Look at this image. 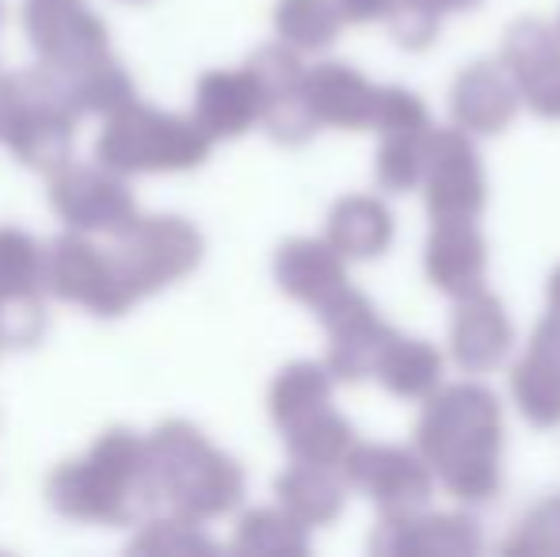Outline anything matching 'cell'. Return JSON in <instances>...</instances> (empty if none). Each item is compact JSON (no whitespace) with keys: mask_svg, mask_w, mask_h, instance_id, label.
Listing matches in <instances>:
<instances>
[{"mask_svg":"<svg viewBox=\"0 0 560 557\" xmlns=\"http://www.w3.org/2000/svg\"><path fill=\"white\" fill-rule=\"evenodd\" d=\"M23 107H27L23 81L20 77H0V141H4V146H8V138L15 135V127H20Z\"/></svg>","mask_w":560,"mask_h":557,"instance_id":"cell-36","label":"cell"},{"mask_svg":"<svg viewBox=\"0 0 560 557\" xmlns=\"http://www.w3.org/2000/svg\"><path fill=\"white\" fill-rule=\"evenodd\" d=\"M210 550H214V543L187 515L149 523L130 543V554H210Z\"/></svg>","mask_w":560,"mask_h":557,"instance_id":"cell-33","label":"cell"},{"mask_svg":"<svg viewBox=\"0 0 560 557\" xmlns=\"http://www.w3.org/2000/svg\"><path fill=\"white\" fill-rule=\"evenodd\" d=\"M210 138L199 119L168 115L133 100L130 107L107 115V127L96 141V156L107 169L133 172H187L210 156Z\"/></svg>","mask_w":560,"mask_h":557,"instance_id":"cell-4","label":"cell"},{"mask_svg":"<svg viewBox=\"0 0 560 557\" xmlns=\"http://www.w3.org/2000/svg\"><path fill=\"white\" fill-rule=\"evenodd\" d=\"M149 474L161 500L195 523L233 512L244 492L241 466L187 420H164L149 436Z\"/></svg>","mask_w":560,"mask_h":557,"instance_id":"cell-3","label":"cell"},{"mask_svg":"<svg viewBox=\"0 0 560 557\" xmlns=\"http://www.w3.org/2000/svg\"><path fill=\"white\" fill-rule=\"evenodd\" d=\"M264 96V127L282 146H302L320 127L305 104V69L290 46H264L252 54L248 66Z\"/></svg>","mask_w":560,"mask_h":557,"instance_id":"cell-12","label":"cell"},{"mask_svg":"<svg viewBox=\"0 0 560 557\" xmlns=\"http://www.w3.org/2000/svg\"><path fill=\"white\" fill-rule=\"evenodd\" d=\"M389 27L397 35V43L423 50L439 31V12L431 4H423V0H397L389 12Z\"/></svg>","mask_w":560,"mask_h":557,"instance_id":"cell-35","label":"cell"},{"mask_svg":"<svg viewBox=\"0 0 560 557\" xmlns=\"http://www.w3.org/2000/svg\"><path fill=\"white\" fill-rule=\"evenodd\" d=\"M43 290V248L23 230H0V302Z\"/></svg>","mask_w":560,"mask_h":557,"instance_id":"cell-32","label":"cell"},{"mask_svg":"<svg viewBox=\"0 0 560 557\" xmlns=\"http://www.w3.org/2000/svg\"><path fill=\"white\" fill-rule=\"evenodd\" d=\"M23 27L38 58L66 73L107 54V27L84 0H27Z\"/></svg>","mask_w":560,"mask_h":557,"instance_id":"cell-9","label":"cell"},{"mask_svg":"<svg viewBox=\"0 0 560 557\" xmlns=\"http://www.w3.org/2000/svg\"><path fill=\"white\" fill-rule=\"evenodd\" d=\"M69 84H73V100H77V107H81V115H115L138 100L133 96L130 73L118 66L112 54L73 69Z\"/></svg>","mask_w":560,"mask_h":557,"instance_id":"cell-29","label":"cell"},{"mask_svg":"<svg viewBox=\"0 0 560 557\" xmlns=\"http://www.w3.org/2000/svg\"><path fill=\"white\" fill-rule=\"evenodd\" d=\"M423 179L435 222H472L485 210V176L465 130H431Z\"/></svg>","mask_w":560,"mask_h":557,"instance_id":"cell-10","label":"cell"},{"mask_svg":"<svg viewBox=\"0 0 560 557\" xmlns=\"http://www.w3.org/2000/svg\"><path fill=\"white\" fill-rule=\"evenodd\" d=\"M50 202L73 230L122 237L141 222L122 172L100 164H66L50 179Z\"/></svg>","mask_w":560,"mask_h":557,"instance_id":"cell-7","label":"cell"},{"mask_svg":"<svg viewBox=\"0 0 560 557\" xmlns=\"http://www.w3.org/2000/svg\"><path fill=\"white\" fill-rule=\"evenodd\" d=\"M43 290L61 302L89 305L96 317H118L133 305L115 276L112 256L100 253L81 233L50 241L43 253Z\"/></svg>","mask_w":560,"mask_h":557,"instance_id":"cell-8","label":"cell"},{"mask_svg":"<svg viewBox=\"0 0 560 557\" xmlns=\"http://www.w3.org/2000/svg\"><path fill=\"white\" fill-rule=\"evenodd\" d=\"M343 477L354 489L370 492L385 515H412L431 497V466L397 446H351Z\"/></svg>","mask_w":560,"mask_h":557,"instance_id":"cell-13","label":"cell"},{"mask_svg":"<svg viewBox=\"0 0 560 557\" xmlns=\"http://www.w3.org/2000/svg\"><path fill=\"white\" fill-rule=\"evenodd\" d=\"M46 500L77 523L126 527L161 500L149 474V439L130 428H112L84 459L61 462L46 481Z\"/></svg>","mask_w":560,"mask_h":557,"instance_id":"cell-1","label":"cell"},{"mask_svg":"<svg viewBox=\"0 0 560 557\" xmlns=\"http://www.w3.org/2000/svg\"><path fill=\"white\" fill-rule=\"evenodd\" d=\"M279 492V504L287 508L294 520H302L305 527H320V523H332L343 508V481L332 474V466H310V462H298L287 474L275 481Z\"/></svg>","mask_w":560,"mask_h":557,"instance_id":"cell-23","label":"cell"},{"mask_svg":"<svg viewBox=\"0 0 560 557\" xmlns=\"http://www.w3.org/2000/svg\"><path fill=\"white\" fill-rule=\"evenodd\" d=\"M485 237L472 230V222H435L428 241V276L439 290L454 298H469L485 282Z\"/></svg>","mask_w":560,"mask_h":557,"instance_id":"cell-20","label":"cell"},{"mask_svg":"<svg viewBox=\"0 0 560 557\" xmlns=\"http://www.w3.org/2000/svg\"><path fill=\"white\" fill-rule=\"evenodd\" d=\"M549 313H560V271L549 282Z\"/></svg>","mask_w":560,"mask_h":557,"instance_id":"cell-39","label":"cell"},{"mask_svg":"<svg viewBox=\"0 0 560 557\" xmlns=\"http://www.w3.org/2000/svg\"><path fill=\"white\" fill-rule=\"evenodd\" d=\"M439 374H443L439 351L428 348L423 340H405V336H393L382 363H377V379L397 397L431 394V390L439 386Z\"/></svg>","mask_w":560,"mask_h":557,"instance_id":"cell-26","label":"cell"},{"mask_svg":"<svg viewBox=\"0 0 560 557\" xmlns=\"http://www.w3.org/2000/svg\"><path fill=\"white\" fill-rule=\"evenodd\" d=\"M195 119L210 138H241L264 119V96L248 69H214L195 89Z\"/></svg>","mask_w":560,"mask_h":557,"instance_id":"cell-16","label":"cell"},{"mask_svg":"<svg viewBox=\"0 0 560 557\" xmlns=\"http://www.w3.org/2000/svg\"><path fill=\"white\" fill-rule=\"evenodd\" d=\"M423 4H431L435 12H457V8H472L477 0H423Z\"/></svg>","mask_w":560,"mask_h":557,"instance_id":"cell-38","label":"cell"},{"mask_svg":"<svg viewBox=\"0 0 560 557\" xmlns=\"http://www.w3.org/2000/svg\"><path fill=\"white\" fill-rule=\"evenodd\" d=\"M508 554H557L560 557V497H549L518 523Z\"/></svg>","mask_w":560,"mask_h":557,"instance_id":"cell-34","label":"cell"},{"mask_svg":"<svg viewBox=\"0 0 560 557\" xmlns=\"http://www.w3.org/2000/svg\"><path fill=\"white\" fill-rule=\"evenodd\" d=\"M389 237H393L389 210L377 199H366V195L336 202V210L328 214V245H332L339 256H359V260H366V256L385 253Z\"/></svg>","mask_w":560,"mask_h":557,"instance_id":"cell-24","label":"cell"},{"mask_svg":"<svg viewBox=\"0 0 560 557\" xmlns=\"http://www.w3.org/2000/svg\"><path fill=\"white\" fill-rule=\"evenodd\" d=\"M377 96L382 89H374L366 77L347 66H317L305 73V104H310L313 119L328 123V127H374Z\"/></svg>","mask_w":560,"mask_h":557,"instance_id":"cell-17","label":"cell"},{"mask_svg":"<svg viewBox=\"0 0 560 557\" xmlns=\"http://www.w3.org/2000/svg\"><path fill=\"white\" fill-rule=\"evenodd\" d=\"M431 127H400L382 130V153H377V179L385 192H408L423 176Z\"/></svg>","mask_w":560,"mask_h":557,"instance_id":"cell-31","label":"cell"},{"mask_svg":"<svg viewBox=\"0 0 560 557\" xmlns=\"http://www.w3.org/2000/svg\"><path fill=\"white\" fill-rule=\"evenodd\" d=\"M267 405H271L275 423L287 431L290 423L313 417V413L332 405V371H328V367H317V363L287 367V371L275 379Z\"/></svg>","mask_w":560,"mask_h":557,"instance_id":"cell-25","label":"cell"},{"mask_svg":"<svg viewBox=\"0 0 560 557\" xmlns=\"http://www.w3.org/2000/svg\"><path fill=\"white\" fill-rule=\"evenodd\" d=\"M503 66H508L518 96L541 119H560V43L546 23H515L503 43Z\"/></svg>","mask_w":560,"mask_h":557,"instance_id":"cell-14","label":"cell"},{"mask_svg":"<svg viewBox=\"0 0 560 557\" xmlns=\"http://www.w3.org/2000/svg\"><path fill=\"white\" fill-rule=\"evenodd\" d=\"M397 0H336L343 23H370V20H389Z\"/></svg>","mask_w":560,"mask_h":557,"instance_id":"cell-37","label":"cell"},{"mask_svg":"<svg viewBox=\"0 0 560 557\" xmlns=\"http://www.w3.org/2000/svg\"><path fill=\"white\" fill-rule=\"evenodd\" d=\"M339 23L336 0H279L275 8V27L294 50H325L339 35Z\"/></svg>","mask_w":560,"mask_h":557,"instance_id":"cell-30","label":"cell"},{"mask_svg":"<svg viewBox=\"0 0 560 557\" xmlns=\"http://www.w3.org/2000/svg\"><path fill=\"white\" fill-rule=\"evenodd\" d=\"M0 348H4V336H0Z\"/></svg>","mask_w":560,"mask_h":557,"instance_id":"cell-40","label":"cell"},{"mask_svg":"<svg viewBox=\"0 0 560 557\" xmlns=\"http://www.w3.org/2000/svg\"><path fill=\"white\" fill-rule=\"evenodd\" d=\"M287 446L294 454V462H310V466H343V459L351 454V423L336 417L332 409H320L313 417L298 420L287 428Z\"/></svg>","mask_w":560,"mask_h":557,"instance_id":"cell-28","label":"cell"},{"mask_svg":"<svg viewBox=\"0 0 560 557\" xmlns=\"http://www.w3.org/2000/svg\"><path fill=\"white\" fill-rule=\"evenodd\" d=\"M305 546H310L305 523L294 520L287 508H256V512H244L233 531L236 554L287 557V554H305Z\"/></svg>","mask_w":560,"mask_h":557,"instance_id":"cell-27","label":"cell"},{"mask_svg":"<svg viewBox=\"0 0 560 557\" xmlns=\"http://www.w3.org/2000/svg\"><path fill=\"white\" fill-rule=\"evenodd\" d=\"M23 81V119L15 127V135L8 138V149L20 156L27 169L35 172H61L73 161V123L81 115L73 100V84L69 73L50 61L20 73Z\"/></svg>","mask_w":560,"mask_h":557,"instance_id":"cell-6","label":"cell"},{"mask_svg":"<svg viewBox=\"0 0 560 557\" xmlns=\"http://www.w3.org/2000/svg\"><path fill=\"white\" fill-rule=\"evenodd\" d=\"M317 313L328 328V371H332V379L359 382L366 374H377V363L397 333L377 321L374 305L362 294H354L351 287H343Z\"/></svg>","mask_w":560,"mask_h":557,"instance_id":"cell-11","label":"cell"},{"mask_svg":"<svg viewBox=\"0 0 560 557\" xmlns=\"http://www.w3.org/2000/svg\"><path fill=\"white\" fill-rule=\"evenodd\" d=\"M511 390L530 423L549 428L560 420V313H549L538 325L530 348L511 374Z\"/></svg>","mask_w":560,"mask_h":557,"instance_id":"cell-15","label":"cell"},{"mask_svg":"<svg viewBox=\"0 0 560 557\" xmlns=\"http://www.w3.org/2000/svg\"><path fill=\"white\" fill-rule=\"evenodd\" d=\"M450 340H454V359L465 371H492L511 348V325L503 317V305L485 290L462 298L454 325H450Z\"/></svg>","mask_w":560,"mask_h":557,"instance_id":"cell-19","label":"cell"},{"mask_svg":"<svg viewBox=\"0 0 560 557\" xmlns=\"http://www.w3.org/2000/svg\"><path fill=\"white\" fill-rule=\"evenodd\" d=\"M500 402L480 386H450L428 402L420 451L457 500L480 504L500 485Z\"/></svg>","mask_w":560,"mask_h":557,"instance_id":"cell-2","label":"cell"},{"mask_svg":"<svg viewBox=\"0 0 560 557\" xmlns=\"http://www.w3.org/2000/svg\"><path fill=\"white\" fill-rule=\"evenodd\" d=\"M454 119L472 135H500L515 119V89L495 66H472L454 84Z\"/></svg>","mask_w":560,"mask_h":557,"instance_id":"cell-22","label":"cell"},{"mask_svg":"<svg viewBox=\"0 0 560 557\" xmlns=\"http://www.w3.org/2000/svg\"><path fill=\"white\" fill-rule=\"evenodd\" d=\"M275 279L290 298L320 310L328 298L347 287L343 256L328 241H287L275 256Z\"/></svg>","mask_w":560,"mask_h":557,"instance_id":"cell-18","label":"cell"},{"mask_svg":"<svg viewBox=\"0 0 560 557\" xmlns=\"http://www.w3.org/2000/svg\"><path fill=\"white\" fill-rule=\"evenodd\" d=\"M202 253H207V245H202V233L191 222L156 214L141 218L130 233L118 237L112 264L130 302H141V298L164 290L168 282L191 276L202 264Z\"/></svg>","mask_w":560,"mask_h":557,"instance_id":"cell-5","label":"cell"},{"mask_svg":"<svg viewBox=\"0 0 560 557\" xmlns=\"http://www.w3.org/2000/svg\"><path fill=\"white\" fill-rule=\"evenodd\" d=\"M377 554H472L480 550V535L469 520L454 515H385L377 535L370 538Z\"/></svg>","mask_w":560,"mask_h":557,"instance_id":"cell-21","label":"cell"}]
</instances>
